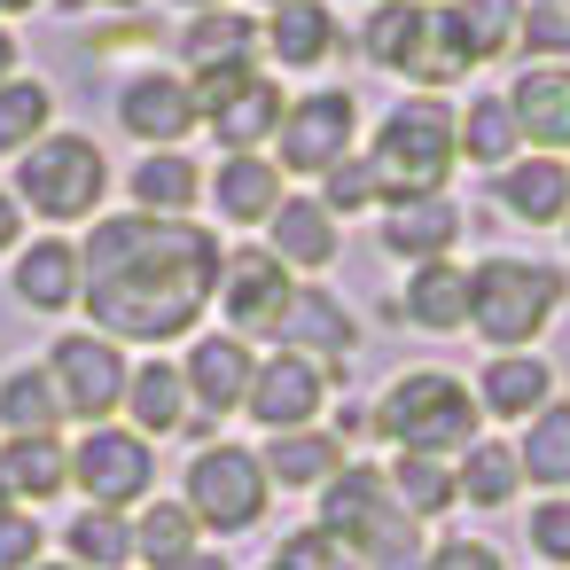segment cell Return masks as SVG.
<instances>
[{
    "label": "cell",
    "mask_w": 570,
    "mask_h": 570,
    "mask_svg": "<svg viewBox=\"0 0 570 570\" xmlns=\"http://www.w3.org/2000/svg\"><path fill=\"white\" fill-rule=\"evenodd\" d=\"M515 141H523V134H515V110H508V102L484 95V102L461 110V157H476V165L500 173V165H515Z\"/></svg>",
    "instance_id": "38"
},
{
    "label": "cell",
    "mask_w": 570,
    "mask_h": 570,
    "mask_svg": "<svg viewBox=\"0 0 570 570\" xmlns=\"http://www.w3.org/2000/svg\"><path fill=\"white\" fill-rule=\"evenodd\" d=\"M321 391H328V367H321V360L274 352V360L250 367V399H243V406H250L266 430H305V422L321 414Z\"/></svg>",
    "instance_id": "12"
},
{
    "label": "cell",
    "mask_w": 570,
    "mask_h": 570,
    "mask_svg": "<svg viewBox=\"0 0 570 570\" xmlns=\"http://www.w3.org/2000/svg\"><path fill=\"white\" fill-rule=\"evenodd\" d=\"M71 469H79V484L95 492V508H126V500L149 492V476H157L141 430H87L79 453H71Z\"/></svg>",
    "instance_id": "13"
},
{
    "label": "cell",
    "mask_w": 570,
    "mask_h": 570,
    "mask_svg": "<svg viewBox=\"0 0 570 570\" xmlns=\"http://www.w3.org/2000/svg\"><path fill=\"white\" fill-rule=\"evenodd\" d=\"M274 336H289V352H305V360H344L352 352V313L336 297L305 289V297H289V313H282Z\"/></svg>",
    "instance_id": "27"
},
{
    "label": "cell",
    "mask_w": 570,
    "mask_h": 570,
    "mask_svg": "<svg viewBox=\"0 0 570 570\" xmlns=\"http://www.w3.org/2000/svg\"><path fill=\"white\" fill-rule=\"evenodd\" d=\"M134 554H141L149 570H180V562L196 554V515H188V500H180V508H173V500L149 508V515L134 523Z\"/></svg>",
    "instance_id": "37"
},
{
    "label": "cell",
    "mask_w": 570,
    "mask_h": 570,
    "mask_svg": "<svg viewBox=\"0 0 570 570\" xmlns=\"http://www.w3.org/2000/svg\"><path fill=\"white\" fill-rule=\"evenodd\" d=\"M336 469H344V445H336L328 430H282L274 453H266V476H274V484H313V492H321Z\"/></svg>",
    "instance_id": "33"
},
{
    "label": "cell",
    "mask_w": 570,
    "mask_h": 570,
    "mask_svg": "<svg viewBox=\"0 0 570 570\" xmlns=\"http://www.w3.org/2000/svg\"><path fill=\"white\" fill-rule=\"evenodd\" d=\"M32 570H79V562H32Z\"/></svg>",
    "instance_id": "54"
},
{
    "label": "cell",
    "mask_w": 570,
    "mask_h": 570,
    "mask_svg": "<svg viewBox=\"0 0 570 570\" xmlns=\"http://www.w3.org/2000/svg\"><path fill=\"white\" fill-rule=\"evenodd\" d=\"M40 562V523L24 508H0V570H32Z\"/></svg>",
    "instance_id": "45"
},
{
    "label": "cell",
    "mask_w": 570,
    "mask_h": 570,
    "mask_svg": "<svg viewBox=\"0 0 570 570\" xmlns=\"http://www.w3.org/2000/svg\"><path fill=\"white\" fill-rule=\"evenodd\" d=\"M196 95V118L227 141V157L235 149H258L266 134H282V87L274 79H258V71H212V79H196L188 87Z\"/></svg>",
    "instance_id": "8"
},
{
    "label": "cell",
    "mask_w": 570,
    "mask_h": 570,
    "mask_svg": "<svg viewBox=\"0 0 570 570\" xmlns=\"http://www.w3.org/2000/svg\"><path fill=\"white\" fill-rule=\"evenodd\" d=\"M406 321L430 328V336H453L469 328V274L445 266V258H422V274L406 282Z\"/></svg>",
    "instance_id": "25"
},
{
    "label": "cell",
    "mask_w": 570,
    "mask_h": 570,
    "mask_svg": "<svg viewBox=\"0 0 570 570\" xmlns=\"http://www.w3.org/2000/svg\"><path fill=\"white\" fill-rule=\"evenodd\" d=\"M48 118H56V95H48L40 79H9V87H0V157H9V149H32V141L48 134Z\"/></svg>",
    "instance_id": "40"
},
{
    "label": "cell",
    "mask_w": 570,
    "mask_h": 570,
    "mask_svg": "<svg viewBox=\"0 0 570 570\" xmlns=\"http://www.w3.org/2000/svg\"><path fill=\"white\" fill-rule=\"evenodd\" d=\"M523 476H539V484H562L570 492V399H547L539 414H531V430H523Z\"/></svg>",
    "instance_id": "34"
},
{
    "label": "cell",
    "mask_w": 570,
    "mask_h": 570,
    "mask_svg": "<svg viewBox=\"0 0 570 570\" xmlns=\"http://www.w3.org/2000/svg\"><path fill=\"white\" fill-rule=\"evenodd\" d=\"M24 9H32V0H0V17H24Z\"/></svg>",
    "instance_id": "51"
},
{
    "label": "cell",
    "mask_w": 570,
    "mask_h": 570,
    "mask_svg": "<svg viewBox=\"0 0 570 570\" xmlns=\"http://www.w3.org/2000/svg\"><path fill=\"white\" fill-rule=\"evenodd\" d=\"M360 48H367V63L406 71V79H422V87H445V79L469 71L461 32H453V9H422V0H375Z\"/></svg>",
    "instance_id": "4"
},
{
    "label": "cell",
    "mask_w": 570,
    "mask_h": 570,
    "mask_svg": "<svg viewBox=\"0 0 570 570\" xmlns=\"http://www.w3.org/2000/svg\"><path fill=\"white\" fill-rule=\"evenodd\" d=\"M219 266H227V243L212 227L157 219V212H118L79 243V297L102 321V336L173 344L219 297Z\"/></svg>",
    "instance_id": "1"
},
{
    "label": "cell",
    "mask_w": 570,
    "mask_h": 570,
    "mask_svg": "<svg viewBox=\"0 0 570 570\" xmlns=\"http://www.w3.org/2000/svg\"><path fill=\"white\" fill-rule=\"evenodd\" d=\"M453 157H461V118H453L445 102L414 95V102H399V110L375 126L367 173H375V188H383L391 204H406V196H445Z\"/></svg>",
    "instance_id": "2"
},
{
    "label": "cell",
    "mask_w": 570,
    "mask_h": 570,
    "mask_svg": "<svg viewBox=\"0 0 570 570\" xmlns=\"http://www.w3.org/2000/svg\"><path fill=\"white\" fill-rule=\"evenodd\" d=\"M391 515H406V508H391L383 469H336V476L321 484V531L344 539V547H360V554H367V539H375Z\"/></svg>",
    "instance_id": "14"
},
{
    "label": "cell",
    "mask_w": 570,
    "mask_h": 570,
    "mask_svg": "<svg viewBox=\"0 0 570 570\" xmlns=\"http://www.w3.org/2000/svg\"><path fill=\"white\" fill-rule=\"evenodd\" d=\"M391 492H399V508H406V515H445V508L461 500V484H453L445 453H399Z\"/></svg>",
    "instance_id": "36"
},
{
    "label": "cell",
    "mask_w": 570,
    "mask_h": 570,
    "mask_svg": "<svg viewBox=\"0 0 570 570\" xmlns=\"http://www.w3.org/2000/svg\"><path fill=\"white\" fill-rule=\"evenodd\" d=\"M422 570H508L484 539H445V547H430V562Z\"/></svg>",
    "instance_id": "47"
},
{
    "label": "cell",
    "mask_w": 570,
    "mask_h": 570,
    "mask_svg": "<svg viewBox=\"0 0 570 570\" xmlns=\"http://www.w3.org/2000/svg\"><path fill=\"white\" fill-rule=\"evenodd\" d=\"M274 9H282V0H274Z\"/></svg>",
    "instance_id": "56"
},
{
    "label": "cell",
    "mask_w": 570,
    "mask_h": 570,
    "mask_svg": "<svg viewBox=\"0 0 570 570\" xmlns=\"http://www.w3.org/2000/svg\"><path fill=\"white\" fill-rule=\"evenodd\" d=\"M523 40H531V56H570V0H539L523 17Z\"/></svg>",
    "instance_id": "44"
},
{
    "label": "cell",
    "mask_w": 570,
    "mask_h": 570,
    "mask_svg": "<svg viewBox=\"0 0 570 570\" xmlns=\"http://www.w3.org/2000/svg\"><path fill=\"white\" fill-rule=\"evenodd\" d=\"M453 484H461V500H469V508H508V500H515V484H523V461H515L500 438H476V445H461Z\"/></svg>",
    "instance_id": "30"
},
{
    "label": "cell",
    "mask_w": 570,
    "mask_h": 570,
    "mask_svg": "<svg viewBox=\"0 0 570 570\" xmlns=\"http://www.w3.org/2000/svg\"><path fill=\"white\" fill-rule=\"evenodd\" d=\"M180 9H196V17H204V9H219V0H180Z\"/></svg>",
    "instance_id": "53"
},
{
    "label": "cell",
    "mask_w": 570,
    "mask_h": 570,
    "mask_svg": "<svg viewBox=\"0 0 570 570\" xmlns=\"http://www.w3.org/2000/svg\"><path fill=\"white\" fill-rule=\"evenodd\" d=\"M461 235V212L445 204V196H406V204H391L383 212V250H399V258H438L445 243Z\"/></svg>",
    "instance_id": "22"
},
{
    "label": "cell",
    "mask_w": 570,
    "mask_h": 570,
    "mask_svg": "<svg viewBox=\"0 0 570 570\" xmlns=\"http://www.w3.org/2000/svg\"><path fill=\"white\" fill-rule=\"evenodd\" d=\"M9 243H24V204L0 188V250H9Z\"/></svg>",
    "instance_id": "48"
},
{
    "label": "cell",
    "mask_w": 570,
    "mask_h": 570,
    "mask_svg": "<svg viewBox=\"0 0 570 570\" xmlns=\"http://www.w3.org/2000/svg\"><path fill=\"white\" fill-rule=\"evenodd\" d=\"M547 391H554V367H547V360H531V352H492V367H484V383H476V406L500 414V422H515V414H539Z\"/></svg>",
    "instance_id": "20"
},
{
    "label": "cell",
    "mask_w": 570,
    "mask_h": 570,
    "mask_svg": "<svg viewBox=\"0 0 570 570\" xmlns=\"http://www.w3.org/2000/svg\"><path fill=\"white\" fill-rule=\"evenodd\" d=\"M476 391H461L453 375L438 367H414L383 391V438H399V453H453V445H476Z\"/></svg>",
    "instance_id": "5"
},
{
    "label": "cell",
    "mask_w": 570,
    "mask_h": 570,
    "mask_svg": "<svg viewBox=\"0 0 570 570\" xmlns=\"http://www.w3.org/2000/svg\"><path fill=\"white\" fill-rule=\"evenodd\" d=\"M17 79V40H9V24H0V87Z\"/></svg>",
    "instance_id": "49"
},
{
    "label": "cell",
    "mask_w": 570,
    "mask_h": 570,
    "mask_svg": "<svg viewBox=\"0 0 570 570\" xmlns=\"http://www.w3.org/2000/svg\"><path fill=\"white\" fill-rule=\"evenodd\" d=\"M266 570H282V562H266Z\"/></svg>",
    "instance_id": "55"
},
{
    "label": "cell",
    "mask_w": 570,
    "mask_h": 570,
    "mask_svg": "<svg viewBox=\"0 0 570 570\" xmlns=\"http://www.w3.org/2000/svg\"><path fill=\"white\" fill-rule=\"evenodd\" d=\"M126 554H134V523H126L118 508L71 515V562H79V570H118Z\"/></svg>",
    "instance_id": "39"
},
{
    "label": "cell",
    "mask_w": 570,
    "mask_h": 570,
    "mask_svg": "<svg viewBox=\"0 0 570 570\" xmlns=\"http://www.w3.org/2000/svg\"><path fill=\"white\" fill-rule=\"evenodd\" d=\"M126 399H134V430L157 438V430H180V406H188V375L173 360H149L126 375Z\"/></svg>",
    "instance_id": "32"
},
{
    "label": "cell",
    "mask_w": 570,
    "mask_h": 570,
    "mask_svg": "<svg viewBox=\"0 0 570 570\" xmlns=\"http://www.w3.org/2000/svg\"><path fill=\"white\" fill-rule=\"evenodd\" d=\"M266 227H274V258L282 266H328L336 258V212L321 196H282V212Z\"/></svg>",
    "instance_id": "23"
},
{
    "label": "cell",
    "mask_w": 570,
    "mask_h": 570,
    "mask_svg": "<svg viewBox=\"0 0 570 570\" xmlns=\"http://www.w3.org/2000/svg\"><path fill=\"white\" fill-rule=\"evenodd\" d=\"M180 570H227V562H219V554H204V547H196V554H188V562H180Z\"/></svg>",
    "instance_id": "50"
},
{
    "label": "cell",
    "mask_w": 570,
    "mask_h": 570,
    "mask_svg": "<svg viewBox=\"0 0 570 570\" xmlns=\"http://www.w3.org/2000/svg\"><path fill=\"white\" fill-rule=\"evenodd\" d=\"M17 297H24L32 313H63V305L79 297V250H71V243H32V250L17 258Z\"/></svg>",
    "instance_id": "28"
},
{
    "label": "cell",
    "mask_w": 570,
    "mask_h": 570,
    "mask_svg": "<svg viewBox=\"0 0 570 570\" xmlns=\"http://www.w3.org/2000/svg\"><path fill=\"white\" fill-rule=\"evenodd\" d=\"M562 305V274L554 266H531V258H484L469 274V328L492 344V352H523Z\"/></svg>",
    "instance_id": "3"
},
{
    "label": "cell",
    "mask_w": 570,
    "mask_h": 570,
    "mask_svg": "<svg viewBox=\"0 0 570 570\" xmlns=\"http://www.w3.org/2000/svg\"><path fill=\"white\" fill-rule=\"evenodd\" d=\"M212 204H219L235 227H258V219L282 212V173H274L258 149H235V157L212 173Z\"/></svg>",
    "instance_id": "18"
},
{
    "label": "cell",
    "mask_w": 570,
    "mask_h": 570,
    "mask_svg": "<svg viewBox=\"0 0 570 570\" xmlns=\"http://www.w3.org/2000/svg\"><path fill=\"white\" fill-rule=\"evenodd\" d=\"M453 32H461V56L469 63H492L523 32V9H515V0H453Z\"/></svg>",
    "instance_id": "35"
},
{
    "label": "cell",
    "mask_w": 570,
    "mask_h": 570,
    "mask_svg": "<svg viewBox=\"0 0 570 570\" xmlns=\"http://www.w3.org/2000/svg\"><path fill=\"white\" fill-rule=\"evenodd\" d=\"M56 375L48 367H9L0 375V422H9V438H56Z\"/></svg>",
    "instance_id": "29"
},
{
    "label": "cell",
    "mask_w": 570,
    "mask_h": 570,
    "mask_svg": "<svg viewBox=\"0 0 570 570\" xmlns=\"http://www.w3.org/2000/svg\"><path fill=\"white\" fill-rule=\"evenodd\" d=\"M266 48H274V63H289V71H321V63L336 56V17L321 9V0H282Z\"/></svg>",
    "instance_id": "24"
},
{
    "label": "cell",
    "mask_w": 570,
    "mask_h": 570,
    "mask_svg": "<svg viewBox=\"0 0 570 570\" xmlns=\"http://www.w3.org/2000/svg\"><path fill=\"white\" fill-rule=\"evenodd\" d=\"M508 110H515V134H523V141H539V149H570V71H562V63L523 71L515 95H508Z\"/></svg>",
    "instance_id": "17"
},
{
    "label": "cell",
    "mask_w": 570,
    "mask_h": 570,
    "mask_svg": "<svg viewBox=\"0 0 570 570\" xmlns=\"http://www.w3.org/2000/svg\"><path fill=\"white\" fill-rule=\"evenodd\" d=\"M531 547H539L547 562H570V500H547V508L531 515Z\"/></svg>",
    "instance_id": "46"
},
{
    "label": "cell",
    "mask_w": 570,
    "mask_h": 570,
    "mask_svg": "<svg viewBox=\"0 0 570 570\" xmlns=\"http://www.w3.org/2000/svg\"><path fill=\"white\" fill-rule=\"evenodd\" d=\"M274 562H282V570H352V554H344V539H328L321 523H305V531H289Z\"/></svg>",
    "instance_id": "41"
},
{
    "label": "cell",
    "mask_w": 570,
    "mask_h": 570,
    "mask_svg": "<svg viewBox=\"0 0 570 570\" xmlns=\"http://www.w3.org/2000/svg\"><path fill=\"white\" fill-rule=\"evenodd\" d=\"M274 476H266V461L258 453H243V445H204L196 461H188V515L204 523V531H250L258 515H266V492Z\"/></svg>",
    "instance_id": "7"
},
{
    "label": "cell",
    "mask_w": 570,
    "mask_h": 570,
    "mask_svg": "<svg viewBox=\"0 0 570 570\" xmlns=\"http://www.w3.org/2000/svg\"><path fill=\"white\" fill-rule=\"evenodd\" d=\"M492 196H500V212H515L523 227H547V219L570 212V173H562L554 157H523V165H500Z\"/></svg>",
    "instance_id": "19"
},
{
    "label": "cell",
    "mask_w": 570,
    "mask_h": 570,
    "mask_svg": "<svg viewBox=\"0 0 570 570\" xmlns=\"http://www.w3.org/2000/svg\"><path fill=\"white\" fill-rule=\"evenodd\" d=\"M63 476H71L63 438H9L0 445V508L9 500H48V492H63Z\"/></svg>",
    "instance_id": "21"
},
{
    "label": "cell",
    "mask_w": 570,
    "mask_h": 570,
    "mask_svg": "<svg viewBox=\"0 0 570 570\" xmlns=\"http://www.w3.org/2000/svg\"><path fill=\"white\" fill-rule=\"evenodd\" d=\"M289 266L274 258V250H235L227 266H219V313L243 328V336H274L282 328V313H289Z\"/></svg>",
    "instance_id": "11"
},
{
    "label": "cell",
    "mask_w": 570,
    "mask_h": 570,
    "mask_svg": "<svg viewBox=\"0 0 570 570\" xmlns=\"http://www.w3.org/2000/svg\"><path fill=\"white\" fill-rule=\"evenodd\" d=\"M375 196H383V188H375V173H367V165H352V157L321 173V204H328V212H360V204H375Z\"/></svg>",
    "instance_id": "42"
},
{
    "label": "cell",
    "mask_w": 570,
    "mask_h": 570,
    "mask_svg": "<svg viewBox=\"0 0 570 570\" xmlns=\"http://www.w3.org/2000/svg\"><path fill=\"white\" fill-rule=\"evenodd\" d=\"M63 9H87V0H63ZM110 9H134V0H110Z\"/></svg>",
    "instance_id": "52"
},
{
    "label": "cell",
    "mask_w": 570,
    "mask_h": 570,
    "mask_svg": "<svg viewBox=\"0 0 570 570\" xmlns=\"http://www.w3.org/2000/svg\"><path fill=\"white\" fill-rule=\"evenodd\" d=\"M352 126H360V102H352L344 87L289 102V110H282V134H274V141H282V165H289V173H328V165H344Z\"/></svg>",
    "instance_id": "9"
},
{
    "label": "cell",
    "mask_w": 570,
    "mask_h": 570,
    "mask_svg": "<svg viewBox=\"0 0 570 570\" xmlns=\"http://www.w3.org/2000/svg\"><path fill=\"white\" fill-rule=\"evenodd\" d=\"M367 554H375V570H422L430 554L414 547V515H391L375 539H367Z\"/></svg>",
    "instance_id": "43"
},
{
    "label": "cell",
    "mask_w": 570,
    "mask_h": 570,
    "mask_svg": "<svg viewBox=\"0 0 570 570\" xmlns=\"http://www.w3.org/2000/svg\"><path fill=\"white\" fill-rule=\"evenodd\" d=\"M250 352H243V336H196V352L180 360V375H188V391H196V406L204 414H227V406H243L250 399Z\"/></svg>",
    "instance_id": "16"
},
{
    "label": "cell",
    "mask_w": 570,
    "mask_h": 570,
    "mask_svg": "<svg viewBox=\"0 0 570 570\" xmlns=\"http://www.w3.org/2000/svg\"><path fill=\"white\" fill-rule=\"evenodd\" d=\"M562 219H570V212H562Z\"/></svg>",
    "instance_id": "57"
},
{
    "label": "cell",
    "mask_w": 570,
    "mask_h": 570,
    "mask_svg": "<svg viewBox=\"0 0 570 570\" xmlns=\"http://www.w3.org/2000/svg\"><path fill=\"white\" fill-rule=\"evenodd\" d=\"M110 196V165L87 134H40L17 165V204H32L40 219H87Z\"/></svg>",
    "instance_id": "6"
},
{
    "label": "cell",
    "mask_w": 570,
    "mask_h": 570,
    "mask_svg": "<svg viewBox=\"0 0 570 570\" xmlns=\"http://www.w3.org/2000/svg\"><path fill=\"white\" fill-rule=\"evenodd\" d=\"M48 375H56V399L79 414V422H102L118 399H126V360L110 336H63L48 352Z\"/></svg>",
    "instance_id": "10"
},
{
    "label": "cell",
    "mask_w": 570,
    "mask_h": 570,
    "mask_svg": "<svg viewBox=\"0 0 570 570\" xmlns=\"http://www.w3.org/2000/svg\"><path fill=\"white\" fill-rule=\"evenodd\" d=\"M196 188H204V173L188 157H173V149H157L149 165H134V212L180 219V212H196Z\"/></svg>",
    "instance_id": "31"
},
{
    "label": "cell",
    "mask_w": 570,
    "mask_h": 570,
    "mask_svg": "<svg viewBox=\"0 0 570 570\" xmlns=\"http://www.w3.org/2000/svg\"><path fill=\"white\" fill-rule=\"evenodd\" d=\"M118 118H126V134H141V141L173 149L180 134H196V95H188L180 79L149 71V79H134V87L118 95Z\"/></svg>",
    "instance_id": "15"
},
{
    "label": "cell",
    "mask_w": 570,
    "mask_h": 570,
    "mask_svg": "<svg viewBox=\"0 0 570 570\" xmlns=\"http://www.w3.org/2000/svg\"><path fill=\"white\" fill-rule=\"evenodd\" d=\"M250 48H258V24L235 17V9H204V17L188 24V63H196V79H212V71H258Z\"/></svg>",
    "instance_id": "26"
}]
</instances>
